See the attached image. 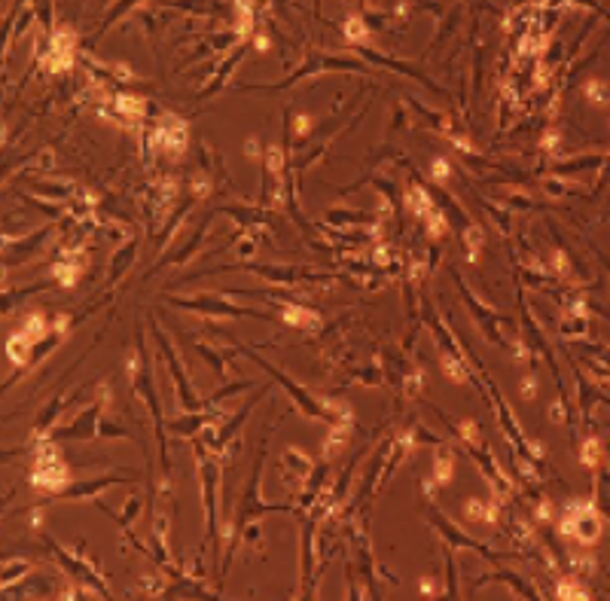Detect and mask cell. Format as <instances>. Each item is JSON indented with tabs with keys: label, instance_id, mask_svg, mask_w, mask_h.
Listing matches in <instances>:
<instances>
[{
	"label": "cell",
	"instance_id": "6da1fadb",
	"mask_svg": "<svg viewBox=\"0 0 610 601\" xmlns=\"http://www.w3.org/2000/svg\"><path fill=\"white\" fill-rule=\"evenodd\" d=\"M28 486L37 491H46V495H52V498L71 486V470H68V464L61 461V455H58L52 437L37 442L34 464H31V473H28Z\"/></svg>",
	"mask_w": 610,
	"mask_h": 601
},
{
	"label": "cell",
	"instance_id": "7a4b0ae2",
	"mask_svg": "<svg viewBox=\"0 0 610 601\" xmlns=\"http://www.w3.org/2000/svg\"><path fill=\"white\" fill-rule=\"evenodd\" d=\"M144 144H150L153 150H165V153L180 156L189 144V129L180 116H162L159 122H150V135Z\"/></svg>",
	"mask_w": 610,
	"mask_h": 601
},
{
	"label": "cell",
	"instance_id": "3957f363",
	"mask_svg": "<svg viewBox=\"0 0 610 601\" xmlns=\"http://www.w3.org/2000/svg\"><path fill=\"white\" fill-rule=\"evenodd\" d=\"M174 305L192 308V312H202V314H226V318H256V321H269V314L254 312V308H245V305L220 303V299H211V294H205V296H198V299H174Z\"/></svg>",
	"mask_w": 610,
	"mask_h": 601
},
{
	"label": "cell",
	"instance_id": "277c9868",
	"mask_svg": "<svg viewBox=\"0 0 610 601\" xmlns=\"http://www.w3.org/2000/svg\"><path fill=\"white\" fill-rule=\"evenodd\" d=\"M562 531L567 534V537H576L580 544H592V540L601 534V522H598V516L592 513L589 507L574 504L571 513H567V519L562 522Z\"/></svg>",
	"mask_w": 610,
	"mask_h": 601
},
{
	"label": "cell",
	"instance_id": "5b68a950",
	"mask_svg": "<svg viewBox=\"0 0 610 601\" xmlns=\"http://www.w3.org/2000/svg\"><path fill=\"white\" fill-rule=\"evenodd\" d=\"M428 519H430V525H433V528H437V531L442 534V537H449V544H455V546H470V549H476V553H479V556H486V558H507V556H498L495 549L482 546L479 540L467 537V534H464L461 528H458V525H452V522L446 519V516H442V513H437V510H433V513L428 516Z\"/></svg>",
	"mask_w": 610,
	"mask_h": 601
},
{
	"label": "cell",
	"instance_id": "8992f818",
	"mask_svg": "<svg viewBox=\"0 0 610 601\" xmlns=\"http://www.w3.org/2000/svg\"><path fill=\"white\" fill-rule=\"evenodd\" d=\"M156 339H159V345H162V352H165V361H168V370H171V379L177 382V391H180V403H183V409H198V400L192 397V388H189V382H187V375H183V366H180V361H177V354H174V348H171V342L162 336V333L156 330Z\"/></svg>",
	"mask_w": 610,
	"mask_h": 601
},
{
	"label": "cell",
	"instance_id": "52a82bcc",
	"mask_svg": "<svg viewBox=\"0 0 610 601\" xmlns=\"http://www.w3.org/2000/svg\"><path fill=\"white\" fill-rule=\"evenodd\" d=\"M6 357L15 366H31L34 363V339L24 336L22 330H15L10 339H6Z\"/></svg>",
	"mask_w": 610,
	"mask_h": 601
},
{
	"label": "cell",
	"instance_id": "ba28073f",
	"mask_svg": "<svg viewBox=\"0 0 610 601\" xmlns=\"http://www.w3.org/2000/svg\"><path fill=\"white\" fill-rule=\"evenodd\" d=\"M461 296H464V303L470 305V312L476 314V321H479V327L486 330V336H488V339H495L498 345H504V336H500V333H498V321H500V318H495V314H491L488 308H482L479 303H476V296H473L467 287H461Z\"/></svg>",
	"mask_w": 610,
	"mask_h": 601
},
{
	"label": "cell",
	"instance_id": "9c48e42d",
	"mask_svg": "<svg viewBox=\"0 0 610 601\" xmlns=\"http://www.w3.org/2000/svg\"><path fill=\"white\" fill-rule=\"evenodd\" d=\"M281 318H284V324H290V327H296V330H317L321 327V314L312 312V308H305V305H299V303L284 305Z\"/></svg>",
	"mask_w": 610,
	"mask_h": 601
},
{
	"label": "cell",
	"instance_id": "30bf717a",
	"mask_svg": "<svg viewBox=\"0 0 610 601\" xmlns=\"http://www.w3.org/2000/svg\"><path fill=\"white\" fill-rule=\"evenodd\" d=\"M116 482H125V479H119V477H104V479L80 482V486H71V488L58 491L55 498H61V500H71V498H86V495H95V491H101V488H107V486H116Z\"/></svg>",
	"mask_w": 610,
	"mask_h": 601
},
{
	"label": "cell",
	"instance_id": "8fae6325",
	"mask_svg": "<svg viewBox=\"0 0 610 601\" xmlns=\"http://www.w3.org/2000/svg\"><path fill=\"white\" fill-rule=\"evenodd\" d=\"M19 330L24 333V336H31V339L37 342V339H43L46 333L52 330V324H49L40 312H34V314H24V321H22V327H19Z\"/></svg>",
	"mask_w": 610,
	"mask_h": 601
},
{
	"label": "cell",
	"instance_id": "7c38bea8",
	"mask_svg": "<svg viewBox=\"0 0 610 601\" xmlns=\"http://www.w3.org/2000/svg\"><path fill=\"white\" fill-rule=\"evenodd\" d=\"M452 455L446 452V449H437V455H433V479L440 482V486H446L449 479H452Z\"/></svg>",
	"mask_w": 610,
	"mask_h": 601
},
{
	"label": "cell",
	"instance_id": "4fadbf2b",
	"mask_svg": "<svg viewBox=\"0 0 610 601\" xmlns=\"http://www.w3.org/2000/svg\"><path fill=\"white\" fill-rule=\"evenodd\" d=\"M208 193H211V180H208V174L202 171V174H196V178H192V196L205 198Z\"/></svg>",
	"mask_w": 610,
	"mask_h": 601
},
{
	"label": "cell",
	"instance_id": "5bb4252c",
	"mask_svg": "<svg viewBox=\"0 0 610 601\" xmlns=\"http://www.w3.org/2000/svg\"><path fill=\"white\" fill-rule=\"evenodd\" d=\"M583 464H589V467L598 464V440H586V442H583Z\"/></svg>",
	"mask_w": 610,
	"mask_h": 601
},
{
	"label": "cell",
	"instance_id": "9a60e30c",
	"mask_svg": "<svg viewBox=\"0 0 610 601\" xmlns=\"http://www.w3.org/2000/svg\"><path fill=\"white\" fill-rule=\"evenodd\" d=\"M31 571V565H22V562H15V567H10V571L3 574V589H10L13 583H15V577H19V574H28Z\"/></svg>",
	"mask_w": 610,
	"mask_h": 601
},
{
	"label": "cell",
	"instance_id": "2e32d148",
	"mask_svg": "<svg viewBox=\"0 0 610 601\" xmlns=\"http://www.w3.org/2000/svg\"><path fill=\"white\" fill-rule=\"evenodd\" d=\"M449 171H452V168H449L446 159H433V180H440V183L449 180Z\"/></svg>",
	"mask_w": 610,
	"mask_h": 601
},
{
	"label": "cell",
	"instance_id": "e0dca14e",
	"mask_svg": "<svg viewBox=\"0 0 610 601\" xmlns=\"http://www.w3.org/2000/svg\"><path fill=\"white\" fill-rule=\"evenodd\" d=\"M98 433H101V437H129L125 428H116V424H107V421L98 424Z\"/></svg>",
	"mask_w": 610,
	"mask_h": 601
},
{
	"label": "cell",
	"instance_id": "ac0fdd59",
	"mask_svg": "<svg viewBox=\"0 0 610 601\" xmlns=\"http://www.w3.org/2000/svg\"><path fill=\"white\" fill-rule=\"evenodd\" d=\"M345 34H348L351 40H361V37H363V28H361V22H357V19H354V22H348V31H345Z\"/></svg>",
	"mask_w": 610,
	"mask_h": 601
}]
</instances>
